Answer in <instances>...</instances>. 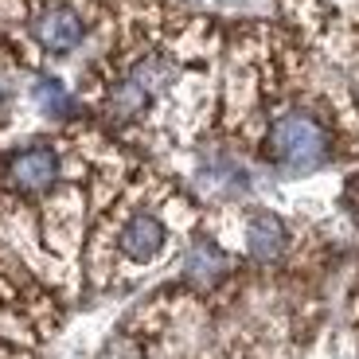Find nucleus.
I'll return each mask as SVG.
<instances>
[{
  "mask_svg": "<svg viewBox=\"0 0 359 359\" xmlns=\"http://www.w3.org/2000/svg\"><path fill=\"white\" fill-rule=\"evenodd\" d=\"M27 36L47 55H71L86 39V16L74 0H36L27 12Z\"/></svg>",
  "mask_w": 359,
  "mask_h": 359,
  "instance_id": "obj_1",
  "label": "nucleus"
},
{
  "mask_svg": "<svg viewBox=\"0 0 359 359\" xmlns=\"http://www.w3.org/2000/svg\"><path fill=\"white\" fill-rule=\"evenodd\" d=\"M168 238H172L168 219H164L156 207L137 203L133 211L117 223L114 250H117V258L129 262V266H153V262L168 250Z\"/></svg>",
  "mask_w": 359,
  "mask_h": 359,
  "instance_id": "obj_2",
  "label": "nucleus"
},
{
  "mask_svg": "<svg viewBox=\"0 0 359 359\" xmlns=\"http://www.w3.org/2000/svg\"><path fill=\"white\" fill-rule=\"evenodd\" d=\"M238 223H243L246 258H254L258 266H273V262H281L289 254L293 238H289V223L281 215H273L266 207H250V211L238 215Z\"/></svg>",
  "mask_w": 359,
  "mask_h": 359,
  "instance_id": "obj_3",
  "label": "nucleus"
},
{
  "mask_svg": "<svg viewBox=\"0 0 359 359\" xmlns=\"http://www.w3.org/2000/svg\"><path fill=\"white\" fill-rule=\"evenodd\" d=\"M59 168H63V161H59V149H55V144H27V149H20V153L8 156L4 176H8V184L16 191L36 196V191L55 188Z\"/></svg>",
  "mask_w": 359,
  "mask_h": 359,
  "instance_id": "obj_4",
  "label": "nucleus"
},
{
  "mask_svg": "<svg viewBox=\"0 0 359 359\" xmlns=\"http://www.w3.org/2000/svg\"><path fill=\"white\" fill-rule=\"evenodd\" d=\"M32 106L47 117H71L74 94L67 90L63 79H39V82H32Z\"/></svg>",
  "mask_w": 359,
  "mask_h": 359,
  "instance_id": "obj_5",
  "label": "nucleus"
}]
</instances>
